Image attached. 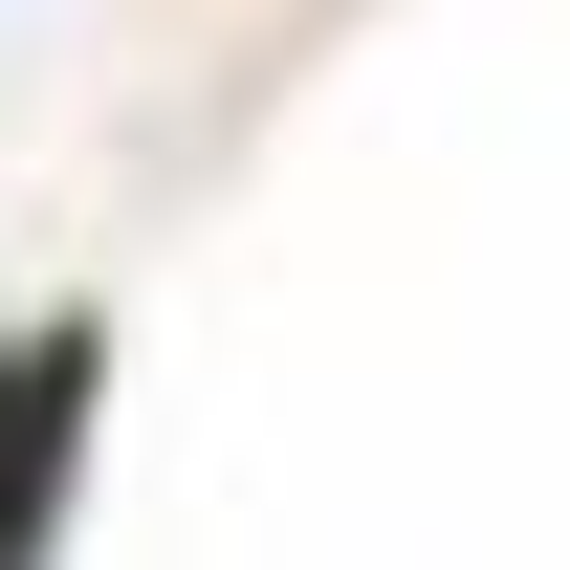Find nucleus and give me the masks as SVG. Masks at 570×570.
<instances>
[{"label": "nucleus", "instance_id": "1", "mask_svg": "<svg viewBox=\"0 0 570 570\" xmlns=\"http://www.w3.org/2000/svg\"><path fill=\"white\" fill-rule=\"evenodd\" d=\"M88 395H110V352H88V330H22V352H0V570H45V527H67Z\"/></svg>", "mask_w": 570, "mask_h": 570}]
</instances>
